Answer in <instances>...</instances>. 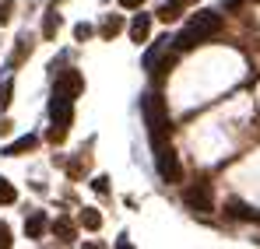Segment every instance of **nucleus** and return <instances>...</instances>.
<instances>
[{"mask_svg": "<svg viewBox=\"0 0 260 249\" xmlns=\"http://www.w3.org/2000/svg\"><path fill=\"white\" fill-rule=\"evenodd\" d=\"M11 242H14V239H11V228L0 225V249H11Z\"/></svg>", "mask_w": 260, "mask_h": 249, "instance_id": "21", "label": "nucleus"}, {"mask_svg": "<svg viewBox=\"0 0 260 249\" xmlns=\"http://www.w3.org/2000/svg\"><path fill=\"white\" fill-rule=\"evenodd\" d=\"M11 14H14V0H4V4H0V25H7Z\"/></svg>", "mask_w": 260, "mask_h": 249, "instance_id": "19", "label": "nucleus"}, {"mask_svg": "<svg viewBox=\"0 0 260 249\" xmlns=\"http://www.w3.org/2000/svg\"><path fill=\"white\" fill-rule=\"evenodd\" d=\"M183 204H186L190 210H197V214H211V210H215L211 186H208V183H197V186H190V190L183 193Z\"/></svg>", "mask_w": 260, "mask_h": 249, "instance_id": "5", "label": "nucleus"}, {"mask_svg": "<svg viewBox=\"0 0 260 249\" xmlns=\"http://www.w3.org/2000/svg\"><path fill=\"white\" fill-rule=\"evenodd\" d=\"M229 210H232V218H253V210L246 204H229Z\"/></svg>", "mask_w": 260, "mask_h": 249, "instance_id": "20", "label": "nucleus"}, {"mask_svg": "<svg viewBox=\"0 0 260 249\" xmlns=\"http://www.w3.org/2000/svg\"><path fill=\"white\" fill-rule=\"evenodd\" d=\"M123 32V18L120 14H109L106 21H102V39H113V35H120Z\"/></svg>", "mask_w": 260, "mask_h": 249, "instance_id": "12", "label": "nucleus"}, {"mask_svg": "<svg viewBox=\"0 0 260 249\" xmlns=\"http://www.w3.org/2000/svg\"><path fill=\"white\" fill-rule=\"evenodd\" d=\"M81 88H85V78L78 74V70H53V91H63V95H71V98H78L81 95Z\"/></svg>", "mask_w": 260, "mask_h": 249, "instance_id": "6", "label": "nucleus"}, {"mask_svg": "<svg viewBox=\"0 0 260 249\" xmlns=\"http://www.w3.org/2000/svg\"><path fill=\"white\" fill-rule=\"evenodd\" d=\"M148 35H151V14H137L130 21V39L141 46V42H148Z\"/></svg>", "mask_w": 260, "mask_h": 249, "instance_id": "7", "label": "nucleus"}, {"mask_svg": "<svg viewBox=\"0 0 260 249\" xmlns=\"http://www.w3.org/2000/svg\"><path fill=\"white\" fill-rule=\"evenodd\" d=\"M14 200H18V193H14V186H11V183H7V179L0 175V204H14Z\"/></svg>", "mask_w": 260, "mask_h": 249, "instance_id": "17", "label": "nucleus"}, {"mask_svg": "<svg viewBox=\"0 0 260 249\" xmlns=\"http://www.w3.org/2000/svg\"><path fill=\"white\" fill-rule=\"evenodd\" d=\"M88 35H91V25H85V21H81V25L74 28V39H78V42H85Z\"/></svg>", "mask_w": 260, "mask_h": 249, "instance_id": "22", "label": "nucleus"}, {"mask_svg": "<svg viewBox=\"0 0 260 249\" xmlns=\"http://www.w3.org/2000/svg\"><path fill=\"white\" fill-rule=\"evenodd\" d=\"M155 168H158V175H162L166 183H179V179H183V165H179V158H176L169 140H166V144H155Z\"/></svg>", "mask_w": 260, "mask_h": 249, "instance_id": "4", "label": "nucleus"}, {"mask_svg": "<svg viewBox=\"0 0 260 249\" xmlns=\"http://www.w3.org/2000/svg\"><path fill=\"white\" fill-rule=\"evenodd\" d=\"M246 0H225V11H236V7H243Z\"/></svg>", "mask_w": 260, "mask_h": 249, "instance_id": "25", "label": "nucleus"}, {"mask_svg": "<svg viewBox=\"0 0 260 249\" xmlns=\"http://www.w3.org/2000/svg\"><path fill=\"white\" fill-rule=\"evenodd\" d=\"M81 225H85L88 232H99V228H102V214L91 210V207H85V210H81Z\"/></svg>", "mask_w": 260, "mask_h": 249, "instance_id": "15", "label": "nucleus"}, {"mask_svg": "<svg viewBox=\"0 0 260 249\" xmlns=\"http://www.w3.org/2000/svg\"><path fill=\"white\" fill-rule=\"evenodd\" d=\"M43 232H46V214L43 210H32V214L25 218V235H28V239H39Z\"/></svg>", "mask_w": 260, "mask_h": 249, "instance_id": "9", "label": "nucleus"}, {"mask_svg": "<svg viewBox=\"0 0 260 249\" xmlns=\"http://www.w3.org/2000/svg\"><path fill=\"white\" fill-rule=\"evenodd\" d=\"M183 4H193V0H183Z\"/></svg>", "mask_w": 260, "mask_h": 249, "instance_id": "26", "label": "nucleus"}, {"mask_svg": "<svg viewBox=\"0 0 260 249\" xmlns=\"http://www.w3.org/2000/svg\"><path fill=\"white\" fill-rule=\"evenodd\" d=\"M141 113H144V123H148V133H151V148H155V144H166V140H169V109H166L162 95H158V91L144 95Z\"/></svg>", "mask_w": 260, "mask_h": 249, "instance_id": "2", "label": "nucleus"}, {"mask_svg": "<svg viewBox=\"0 0 260 249\" xmlns=\"http://www.w3.org/2000/svg\"><path fill=\"white\" fill-rule=\"evenodd\" d=\"M218 28H221V14L215 11H201V14H193L190 18V25L176 35V53H186V49H197L201 42H208L211 35H218Z\"/></svg>", "mask_w": 260, "mask_h": 249, "instance_id": "1", "label": "nucleus"}, {"mask_svg": "<svg viewBox=\"0 0 260 249\" xmlns=\"http://www.w3.org/2000/svg\"><path fill=\"white\" fill-rule=\"evenodd\" d=\"M173 63H176V53H162V56H155L148 67H151L155 74H169V70H173Z\"/></svg>", "mask_w": 260, "mask_h": 249, "instance_id": "13", "label": "nucleus"}, {"mask_svg": "<svg viewBox=\"0 0 260 249\" xmlns=\"http://www.w3.org/2000/svg\"><path fill=\"white\" fill-rule=\"evenodd\" d=\"M28 53H32V42L21 35V39H18V46H14V53H11V67H18V63H21Z\"/></svg>", "mask_w": 260, "mask_h": 249, "instance_id": "16", "label": "nucleus"}, {"mask_svg": "<svg viewBox=\"0 0 260 249\" xmlns=\"http://www.w3.org/2000/svg\"><path fill=\"white\" fill-rule=\"evenodd\" d=\"M60 14H56V7H49L46 11V18H43V39H56V32H60Z\"/></svg>", "mask_w": 260, "mask_h": 249, "instance_id": "10", "label": "nucleus"}, {"mask_svg": "<svg viewBox=\"0 0 260 249\" xmlns=\"http://www.w3.org/2000/svg\"><path fill=\"white\" fill-rule=\"evenodd\" d=\"M49 228H53V235H56L60 242H74V235H78V232H74V225H71L67 218H56Z\"/></svg>", "mask_w": 260, "mask_h": 249, "instance_id": "11", "label": "nucleus"}, {"mask_svg": "<svg viewBox=\"0 0 260 249\" xmlns=\"http://www.w3.org/2000/svg\"><path fill=\"white\" fill-rule=\"evenodd\" d=\"M120 4H123V7H127V11H137V7H141V4H144V0H120Z\"/></svg>", "mask_w": 260, "mask_h": 249, "instance_id": "24", "label": "nucleus"}, {"mask_svg": "<svg viewBox=\"0 0 260 249\" xmlns=\"http://www.w3.org/2000/svg\"><path fill=\"white\" fill-rule=\"evenodd\" d=\"M179 11H183V0H169V4H162V7H158V18L169 25V21L179 18Z\"/></svg>", "mask_w": 260, "mask_h": 249, "instance_id": "14", "label": "nucleus"}, {"mask_svg": "<svg viewBox=\"0 0 260 249\" xmlns=\"http://www.w3.org/2000/svg\"><path fill=\"white\" fill-rule=\"evenodd\" d=\"M11 95H14V81H4L0 84V113L11 105Z\"/></svg>", "mask_w": 260, "mask_h": 249, "instance_id": "18", "label": "nucleus"}, {"mask_svg": "<svg viewBox=\"0 0 260 249\" xmlns=\"http://www.w3.org/2000/svg\"><path fill=\"white\" fill-rule=\"evenodd\" d=\"M91 190H95V193H109V186H106V179H102V175H99V179H91Z\"/></svg>", "mask_w": 260, "mask_h": 249, "instance_id": "23", "label": "nucleus"}, {"mask_svg": "<svg viewBox=\"0 0 260 249\" xmlns=\"http://www.w3.org/2000/svg\"><path fill=\"white\" fill-rule=\"evenodd\" d=\"M36 144H39V137H32V133H25V137H18L14 144H7V148H4L0 155H7V158H18V155H25V151H32Z\"/></svg>", "mask_w": 260, "mask_h": 249, "instance_id": "8", "label": "nucleus"}, {"mask_svg": "<svg viewBox=\"0 0 260 249\" xmlns=\"http://www.w3.org/2000/svg\"><path fill=\"white\" fill-rule=\"evenodd\" d=\"M49 140L53 144H63L67 140V126L74 120V98L71 95H63V91H53V98H49Z\"/></svg>", "mask_w": 260, "mask_h": 249, "instance_id": "3", "label": "nucleus"}]
</instances>
